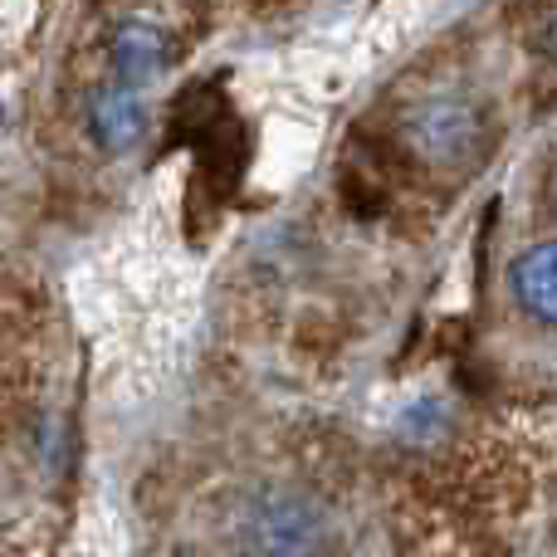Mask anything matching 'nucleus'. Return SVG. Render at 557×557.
<instances>
[{
    "instance_id": "obj_1",
    "label": "nucleus",
    "mask_w": 557,
    "mask_h": 557,
    "mask_svg": "<svg viewBox=\"0 0 557 557\" xmlns=\"http://www.w3.org/2000/svg\"><path fill=\"white\" fill-rule=\"evenodd\" d=\"M333 513L298 484H255L225 513L231 557H333Z\"/></svg>"
},
{
    "instance_id": "obj_2",
    "label": "nucleus",
    "mask_w": 557,
    "mask_h": 557,
    "mask_svg": "<svg viewBox=\"0 0 557 557\" xmlns=\"http://www.w3.org/2000/svg\"><path fill=\"white\" fill-rule=\"evenodd\" d=\"M406 143L421 157V166L465 176L490 152V127H484L480 108L465 103V98H431L406 117Z\"/></svg>"
},
{
    "instance_id": "obj_3",
    "label": "nucleus",
    "mask_w": 557,
    "mask_h": 557,
    "mask_svg": "<svg viewBox=\"0 0 557 557\" xmlns=\"http://www.w3.org/2000/svg\"><path fill=\"white\" fill-rule=\"evenodd\" d=\"M172 54L176 39L147 15H127L108 29V64H113L117 84L127 88H147L152 78H162L172 69Z\"/></svg>"
},
{
    "instance_id": "obj_4",
    "label": "nucleus",
    "mask_w": 557,
    "mask_h": 557,
    "mask_svg": "<svg viewBox=\"0 0 557 557\" xmlns=\"http://www.w3.org/2000/svg\"><path fill=\"white\" fill-rule=\"evenodd\" d=\"M88 137H94L103 152H133L137 143L147 137V98L143 88H127V84H103L94 98H88Z\"/></svg>"
},
{
    "instance_id": "obj_5",
    "label": "nucleus",
    "mask_w": 557,
    "mask_h": 557,
    "mask_svg": "<svg viewBox=\"0 0 557 557\" xmlns=\"http://www.w3.org/2000/svg\"><path fill=\"white\" fill-rule=\"evenodd\" d=\"M509 284H513V294H519V304L529 308L539 323L557 327V240L523 250L509 270Z\"/></svg>"
},
{
    "instance_id": "obj_6",
    "label": "nucleus",
    "mask_w": 557,
    "mask_h": 557,
    "mask_svg": "<svg viewBox=\"0 0 557 557\" xmlns=\"http://www.w3.org/2000/svg\"><path fill=\"white\" fill-rule=\"evenodd\" d=\"M543 49H548V54L557 59V15L548 20V25H543Z\"/></svg>"
},
{
    "instance_id": "obj_7",
    "label": "nucleus",
    "mask_w": 557,
    "mask_h": 557,
    "mask_svg": "<svg viewBox=\"0 0 557 557\" xmlns=\"http://www.w3.org/2000/svg\"><path fill=\"white\" fill-rule=\"evenodd\" d=\"M553 206H557V172H553Z\"/></svg>"
}]
</instances>
